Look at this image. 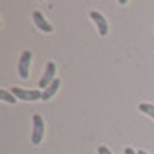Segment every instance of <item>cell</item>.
<instances>
[{
  "mask_svg": "<svg viewBox=\"0 0 154 154\" xmlns=\"http://www.w3.org/2000/svg\"><path fill=\"white\" fill-rule=\"evenodd\" d=\"M11 92H12L19 100L35 102V100H40V99H42V92H40V90H33V88H21V87H14Z\"/></svg>",
  "mask_w": 154,
  "mask_h": 154,
  "instance_id": "cell-1",
  "label": "cell"
},
{
  "mask_svg": "<svg viewBox=\"0 0 154 154\" xmlns=\"http://www.w3.org/2000/svg\"><path fill=\"white\" fill-rule=\"evenodd\" d=\"M45 135V123L40 114H33V133H31V144L38 146Z\"/></svg>",
  "mask_w": 154,
  "mask_h": 154,
  "instance_id": "cell-2",
  "label": "cell"
},
{
  "mask_svg": "<svg viewBox=\"0 0 154 154\" xmlns=\"http://www.w3.org/2000/svg\"><path fill=\"white\" fill-rule=\"evenodd\" d=\"M29 66H31V52L24 50L19 57V64H17V73L23 80H26L29 76Z\"/></svg>",
  "mask_w": 154,
  "mask_h": 154,
  "instance_id": "cell-3",
  "label": "cell"
},
{
  "mask_svg": "<svg viewBox=\"0 0 154 154\" xmlns=\"http://www.w3.org/2000/svg\"><path fill=\"white\" fill-rule=\"evenodd\" d=\"M90 17H92V21L95 23V26H97L99 35H100V36L107 35V31H109V24H107V21H106L104 16L100 14V12H97V11H92Z\"/></svg>",
  "mask_w": 154,
  "mask_h": 154,
  "instance_id": "cell-4",
  "label": "cell"
},
{
  "mask_svg": "<svg viewBox=\"0 0 154 154\" xmlns=\"http://www.w3.org/2000/svg\"><path fill=\"white\" fill-rule=\"evenodd\" d=\"M56 80V64L54 63H49L47 64V68H45V73H43V76L40 78V82H38V85H40V88H47L52 82Z\"/></svg>",
  "mask_w": 154,
  "mask_h": 154,
  "instance_id": "cell-5",
  "label": "cell"
},
{
  "mask_svg": "<svg viewBox=\"0 0 154 154\" xmlns=\"http://www.w3.org/2000/svg\"><path fill=\"white\" fill-rule=\"evenodd\" d=\"M33 21H35L36 28L40 29V31H43V33H52V29H54L52 24L43 17V14L40 11H35V12H33Z\"/></svg>",
  "mask_w": 154,
  "mask_h": 154,
  "instance_id": "cell-6",
  "label": "cell"
},
{
  "mask_svg": "<svg viewBox=\"0 0 154 154\" xmlns=\"http://www.w3.org/2000/svg\"><path fill=\"white\" fill-rule=\"evenodd\" d=\"M59 87H61V80L56 78V80H54V82H52V83L42 92V100H50V99L56 95V92L59 90Z\"/></svg>",
  "mask_w": 154,
  "mask_h": 154,
  "instance_id": "cell-7",
  "label": "cell"
},
{
  "mask_svg": "<svg viewBox=\"0 0 154 154\" xmlns=\"http://www.w3.org/2000/svg\"><path fill=\"white\" fill-rule=\"evenodd\" d=\"M0 99L4 102H9V104H16L17 102V97H16L12 92H7V90H0Z\"/></svg>",
  "mask_w": 154,
  "mask_h": 154,
  "instance_id": "cell-8",
  "label": "cell"
},
{
  "mask_svg": "<svg viewBox=\"0 0 154 154\" xmlns=\"http://www.w3.org/2000/svg\"><path fill=\"white\" fill-rule=\"evenodd\" d=\"M139 109L144 114H147V116H151V118L154 119V106L152 104H149V102H142V104L139 106Z\"/></svg>",
  "mask_w": 154,
  "mask_h": 154,
  "instance_id": "cell-9",
  "label": "cell"
},
{
  "mask_svg": "<svg viewBox=\"0 0 154 154\" xmlns=\"http://www.w3.org/2000/svg\"><path fill=\"white\" fill-rule=\"evenodd\" d=\"M99 154H112V152L106 146H100V147H99Z\"/></svg>",
  "mask_w": 154,
  "mask_h": 154,
  "instance_id": "cell-10",
  "label": "cell"
},
{
  "mask_svg": "<svg viewBox=\"0 0 154 154\" xmlns=\"http://www.w3.org/2000/svg\"><path fill=\"white\" fill-rule=\"evenodd\" d=\"M125 154H137V152L133 151L132 147H126V149H125Z\"/></svg>",
  "mask_w": 154,
  "mask_h": 154,
  "instance_id": "cell-11",
  "label": "cell"
},
{
  "mask_svg": "<svg viewBox=\"0 0 154 154\" xmlns=\"http://www.w3.org/2000/svg\"><path fill=\"white\" fill-rule=\"evenodd\" d=\"M137 154H147V152H146V151H139Z\"/></svg>",
  "mask_w": 154,
  "mask_h": 154,
  "instance_id": "cell-12",
  "label": "cell"
}]
</instances>
